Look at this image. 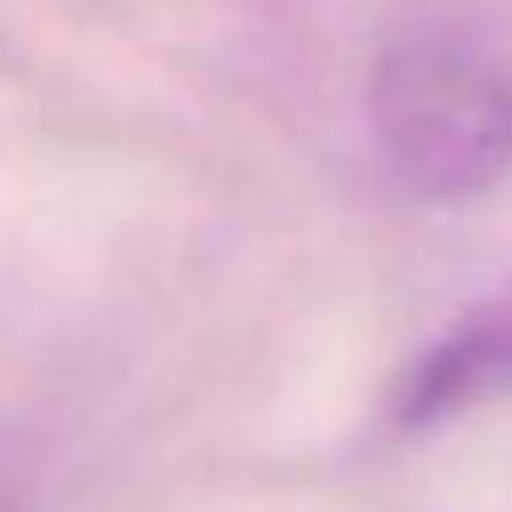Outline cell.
<instances>
[{
    "mask_svg": "<svg viewBox=\"0 0 512 512\" xmlns=\"http://www.w3.org/2000/svg\"><path fill=\"white\" fill-rule=\"evenodd\" d=\"M369 127L397 188L479 199L512 171V67L463 39H402L375 61Z\"/></svg>",
    "mask_w": 512,
    "mask_h": 512,
    "instance_id": "cell-1",
    "label": "cell"
},
{
    "mask_svg": "<svg viewBox=\"0 0 512 512\" xmlns=\"http://www.w3.org/2000/svg\"><path fill=\"white\" fill-rule=\"evenodd\" d=\"M501 397H512V292L474 303L402 369L391 391V424L419 435Z\"/></svg>",
    "mask_w": 512,
    "mask_h": 512,
    "instance_id": "cell-2",
    "label": "cell"
},
{
    "mask_svg": "<svg viewBox=\"0 0 512 512\" xmlns=\"http://www.w3.org/2000/svg\"><path fill=\"white\" fill-rule=\"evenodd\" d=\"M0 512H50L45 507V490L34 485L28 463L0 441Z\"/></svg>",
    "mask_w": 512,
    "mask_h": 512,
    "instance_id": "cell-3",
    "label": "cell"
}]
</instances>
